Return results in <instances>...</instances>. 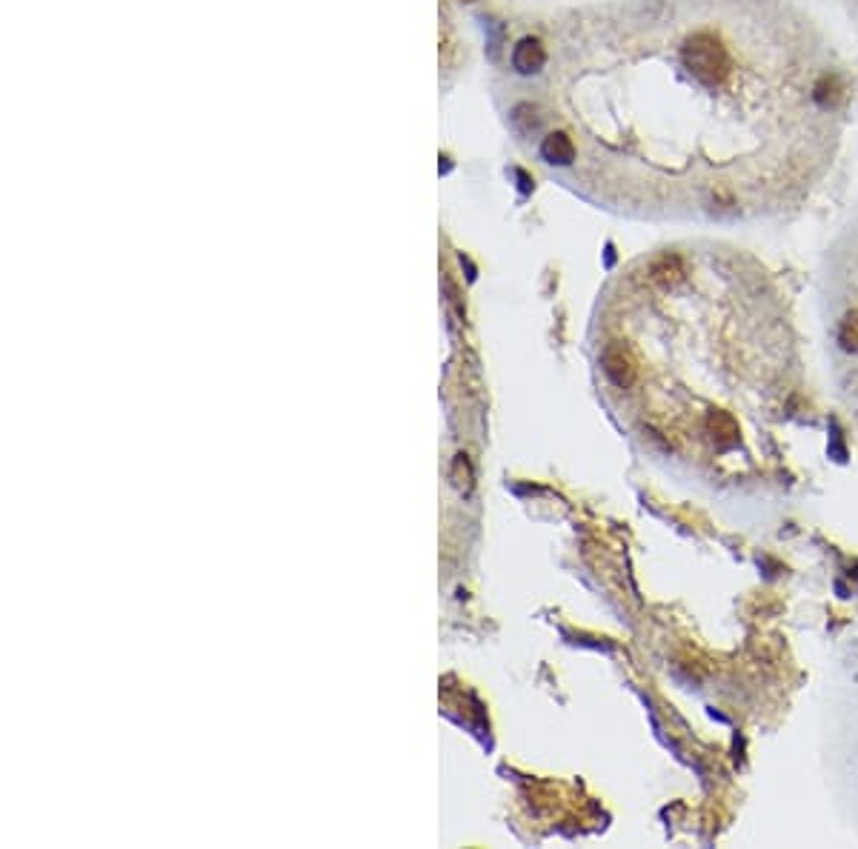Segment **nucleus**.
Wrapping results in <instances>:
<instances>
[{
  "mask_svg": "<svg viewBox=\"0 0 858 849\" xmlns=\"http://www.w3.org/2000/svg\"><path fill=\"white\" fill-rule=\"evenodd\" d=\"M544 63H547V52H544L541 40L535 38H524L512 49V69L518 75H538Z\"/></svg>",
  "mask_w": 858,
  "mask_h": 849,
  "instance_id": "f257e3e1",
  "label": "nucleus"
},
{
  "mask_svg": "<svg viewBox=\"0 0 858 849\" xmlns=\"http://www.w3.org/2000/svg\"><path fill=\"white\" fill-rule=\"evenodd\" d=\"M707 432H710V438L719 444L721 449H727V447H736L739 444V420L732 418L730 412H724V409H712V412H707Z\"/></svg>",
  "mask_w": 858,
  "mask_h": 849,
  "instance_id": "f03ea898",
  "label": "nucleus"
},
{
  "mask_svg": "<svg viewBox=\"0 0 858 849\" xmlns=\"http://www.w3.org/2000/svg\"><path fill=\"white\" fill-rule=\"evenodd\" d=\"M650 278L652 283H659V287H678L686 278V263L681 255H661L650 263Z\"/></svg>",
  "mask_w": 858,
  "mask_h": 849,
  "instance_id": "7ed1b4c3",
  "label": "nucleus"
},
{
  "mask_svg": "<svg viewBox=\"0 0 858 849\" xmlns=\"http://www.w3.org/2000/svg\"><path fill=\"white\" fill-rule=\"evenodd\" d=\"M604 369H606V375L613 377V381L618 384V386H632L635 384V375H638V369H635V360L621 349V346H613V349H606L604 352Z\"/></svg>",
  "mask_w": 858,
  "mask_h": 849,
  "instance_id": "20e7f679",
  "label": "nucleus"
},
{
  "mask_svg": "<svg viewBox=\"0 0 858 849\" xmlns=\"http://www.w3.org/2000/svg\"><path fill=\"white\" fill-rule=\"evenodd\" d=\"M541 157L553 166H570L575 161V144L572 137L564 135V132H553L544 137L541 144Z\"/></svg>",
  "mask_w": 858,
  "mask_h": 849,
  "instance_id": "39448f33",
  "label": "nucleus"
},
{
  "mask_svg": "<svg viewBox=\"0 0 858 849\" xmlns=\"http://www.w3.org/2000/svg\"><path fill=\"white\" fill-rule=\"evenodd\" d=\"M838 343L845 346L847 352L858 355V309L845 314V321L838 326Z\"/></svg>",
  "mask_w": 858,
  "mask_h": 849,
  "instance_id": "423d86ee",
  "label": "nucleus"
},
{
  "mask_svg": "<svg viewBox=\"0 0 858 849\" xmlns=\"http://www.w3.org/2000/svg\"><path fill=\"white\" fill-rule=\"evenodd\" d=\"M518 181H521V189H524V192H529V178L524 175V172H518Z\"/></svg>",
  "mask_w": 858,
  "mask_h": 849,
  "instance_id": "0eeeda50",
  "label": "nucleus"
}]
</instances>
